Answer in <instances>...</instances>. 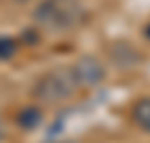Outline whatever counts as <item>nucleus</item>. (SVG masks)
<instances>
[{
	"label": "nucleus",
	"mask_w": 150,
	"mask_h": 143,
	"mask_svg": "<svg viewBox=\"0 0 150 143\" xmlns=\"http://www.w3.org/2000/svg\"><path fill=\"white\" fill-rule=\"evenodd\" d=\"M15 123L23 128V131H35V128L43 123V111H40L38 106H25V108L18 111Z\"/></svg>",
	"instance_id": "20e7f679"
},
{
	"label": "nucleus",
	"mask_w": 150,
	"mask_h": 143,
	"mask_svg": "<svg viewBox=\"0 0 150 143\" xmlns=\"http://www.w3.org/2000/svg\"><path fill=\"white\" fill-rule=\"evenodd\" d=\"M145 33H148V38H150V25H148V30H145Z\"/></svg>",
	"instance_id": "0eeeda50"
},
{
	"label": "nucleus",
	"mask_w": 150,
	"mask_h": 143,
	"mask_svg": "<svg viewBox=\"0 0 150 143\" xmlns=\"http://www.w3.org/2000/svg\"><path fill=\"white\" fill-rule=\"evenodd\" d=\"M80 15V8L73 0H43L35 10L38 23L45 28H53V30H68L70 25L78 23Z\"/></svg>",
	"instance_id": "f03ea898"
},
{
	"label": "nucleus",
	"mask_w": 150,
	"mask_h": 143,
	"mask_svg": "<svg viewBox=\"0 0 150 143\" xmlns=\"http://www.w3.org/2000/svg\"><path fill=\"white\" fill-rule=\"evenodd\" d=\"M75 90L78 88L73 83L70 68H58V70H50V73H43L38 78L33 95L40 103H60V101H68Z\"/></svg>",
	"instance_id": "f257e3e1"
},
{
	"label": "nucleus",
	"mask_w": 150,
	"mask_h": 143,
	"mask_svg": "<svg viewBox=\"0 0 150 143\" xmlns=\"http://www.w3.org/2000/svg\"><path fill=\"white\" fill-rule=\"evenodd\" d=\"M60 143H73V141H60Z\"/></svg>",
	"instance_id": "6e6552de"
},
{
	"label": "nucleus",
	"mask_w": 150,
	"mask_h": 143,
	"mask_svg": "<svg viewBox=\"0 0 150 143\" xmlns=\"http://www.w3.org/2000/svg\"><path fill=\"white\" fill-rule=\"evenodd\" d=\"M18 50V40L8 35H0V60H10Z\"/></svg>",
	"instance_id": "423d86ee"
},
{
	"label": "nucleus",
	"mask_w": 150,
	"mask_h": 143,
	"mask_svg": "<svg viewBox=\"0 0 150 143\" xmlns=\"http://www.w3.org/2000/svg\"><path fill=\"white\" fill-rule=\"evenodd\" d=\"M70 75H73L75 88H95L105 80V65L93 55H83L73 63Z\"/></svg>",
	"instance_id": "7ed1b4c3"
},
{
	"label": "nucleus",
	"mask_w": 150,
	"mask_h": 143,
	"mask_svg": "<svg viewBox=\"0 0 150 143\" xmlns=\"http://www.w3.org/2000/svg\"><path fill=\"white\" fill-rule=\"evenodd\" d=\"M133 121H135V126H140L143 131L150 133V98H148V95L135 101V106H133Z\"/></svg>",
	"instance_id": "39448f33"
}]
</instances>
